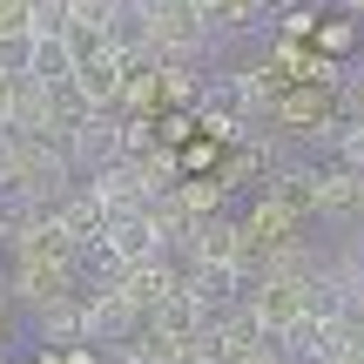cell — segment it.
<instances>
[{"instance_id":"6da1fadb","label":"cell","mask_w":364,"mask_h":364,"mask_svg":"<svg viewBox=\"0 0 364 364\" xmlns=\"http://www.w3.org/2000/svg\"><path fill=\"white\" fill-rule=\"evenodd\" d=\"M304 223H311V203H304V189H290V182H263V196L250 203L243 230H250V243H257V257H270V250L304 243Z\"/></svg>"},{"instance_id":"7a4b0ae2","label":"cell","mask_w":364,"mask_h":364,"mask_svg":"<svg viewBox=\"0 0 364 364\" xmlns=\"http://www.w3.org/2000/svg\"><path fill=\"white\" fill-rule=\"evenodd\" d=\"M182 270H236V277H250L257 270V243H250V230L236 216H209V223H196L189 230V250H182Z\"/></svg>"},{"instance_id":"3957f363","label":"cell","mask_w":364,"mask_h":364,"mask_svg":"<svg viewBox=\"0 0 364 364\" xmlns=\"http://www.w3.org/2000/svg\"><path fill=\"white\" fill-rule=\"evenodd\" d=\"M129 68H135V61L115 48V41H88V48H81V75H75L81 102H88V108H122Z\"/></svg>"},{"instance_id":"277c9868","label":"cell","mask_w":364,"mask_h":364,"mask_svg":"<svg viewBox=\"0 0 364 364\" xmlns=\"http://www.w3.org/2000/svg\"><path fill=\"white\" fill-rule=\"evenodd\" d=\"M81 311H88V344H129L135 331L149 324L115 284H88V290H81Z\"/></svg>"},{"instance_id":"5b68a950","label":"cell","mask_w":364,"mask_h":364,"mask_svg":"<svg viewBox=\"0 0 364 364\" xmlns=\"http://www.w3.org/2000/svg\"><path fill=\"white\" fill-rule=\"evenodd\" d=\"M304 203H311V216L324 223H358L364 209V176L344 169V162H331V169H311V189H304Z\"/></svg>"},{"instance_id":"8992f818","label":"cell","mask_w":364,"mask_h":364,"mask_svg":"<svg viewBox=\"0 0 364 364\" xmlns=\"http://www.w3.org/2000/svg\"><path fill=\"white\" fill-rule=\"evenodd\" d=\"M34 338L41 351H75V344H88V311H81V290L75 297H54L34 311Z\"/></svg>"},{"instance_id":"52a82bcc","label":"cell","mask_w":364,"mask_h":364,"mask_svg":"<svg viewBox=\"0 0 364 364\" xmlns=\"http://www.w3.org/2000/svg\"><path fill=\"white\" fill-rule=\"evenodd\" d=\"M108 243H115L122 263H149V257H169V236H162L156 209H135V216H115L108 223Z\"/></svg>"},{"instance_id":"ba28073f","label":"cell","mask_w":364,"mask_h":364,"mask_svg":"<svg viewBox=\"0 0 364 364\" xmlns=\"http://www.w3.org/2000/svg\"><path fill=\"white\" fill-rule=\"evenodd\" d=\"M75 75H81V41L75 34H34V68H27V81L68 88Z\"/></svg>"},{"instance_id":"9c48e42d","label":"cell","mask_w":364,"mask_h":364,"mask_svg":"<svg viewBox=\"0 0 364 364\" xmlns=\"http://www.w3.org/2000/svg\"><path fill=\"white\" fill-rule=\"evenodd\" d=\"M176 196H182V209H189L196 223H209V216H223V176H182L176 182Z\"/></svg>"},{"instance_id":"30bf717a","label":"cell","mask_w":364,"mask_h":364,"mask_svg":"<svg viewBox=\"0 0 364 364\" xmlns=\"http://www.w3.org/2000/svg\"><path fill=\"white\" fill-rule=\"evenodd\" d=\"M358 34H364V21H351V14H331V21L317 27V54H331V61H344V54L358 48Z\"/></svg>"},{"instance_id":"8fae6325","label":"cell","mask_w":364,"mask_h":364,"mask_svg":"<svg viewBox=\"0 0 364 364\" xmlns=\"http://www.w3.org/2000/svg\"><path fill=\"white\" fill-rule=\"evenodd\" d=\"M182 156V176H216V156H223V142H209V135H196L189 149H176Z\"/></svg>"},{"instance_id":"7c38bea8","label":"cell","mask_w":364,"mask_h":364,"mask_svg":"<svg viewBox=\"0 0 364 364\" xmlns=\"http://www.w3.org/2000/svg\"><path fill=\"white\" fill-rule=\"evenodd\" d=\"M317 27H324V21H317L311 7H297V0L277 14V34H284V41H317Z\"/></svg>"},{"instance_id":"4fadbf2b","label":"cell","mask_w":364,"mask_h":364,"mask_svg":"<svg viewBox=\"0 0 364 364\" xmlns=\"http://www.w3.org/2000/svg\"><path fill=\"white\" fill-rule=\"evenodd\" d=\"M331 149H338L344 169H358V176H364V122H338V142H331Z\"/></svg>"},{"instance_id":"5bb4252c","label":"cell","mask_w":364,"mask_h":364,"mask_svg":"<svg viewBox=\"0 0 364 364\" xmlns=\"http://www.w3.org/2000/svg\"><path fill=\"white\" fill-rule=\"evenodd\" d=\"M21 189V135H0V196Z\"/></svg>"},{"instance_id":"9a60e30c","label":"cell","mask_w":364,"mask_h":364,"mask_svg":"<svg viewBox=\"0 0 364 364\" xmlns=\"http://www.w3.org/2000/svg\"><path fill=\"white\" fill-rule=\"evenodd\" d=\"M7 122H14V75H0V135H7Z\"/></svg>"},{"instance_id":"2e32d148","label":"cell","mask_w":364,"mask_h":364,"mask_svg":"<svg viewBox=\"0 0 364 364\" xmlns=\"http://www.w3.org/2000/svg\"><path fill=\"white\" fill-rule=\"evenodd\" d=\"M351 108H364V61L351 68Z\"/></svg>"},{"instance_id":"e0dca14e","label":"cell","mask_w":364,"mask_h":364,"mask_svg":"<svg viewBox=\"0 0 364 364\" xmlns=\"http://www.w3.org/2000/svg\"><path fill=\"white\" fill-rule=\"evenodd\" d=\"M7 311H14V277L0 270V317H7Z\"/></svg>"},{"instance_id":"ac0fdd59","label":"cell","mask_w":364,"mask_h":364,"mask_svg":"<svg viewBox=\"0 0 364 364\" xmlns=\"http://www.w3.org/2000/svg\"><path fill=\"white\" fill-rule=\"evenodd\" d=\"M338 14H351V21H364V0H338Z\"/></svg>"},{"instance_id":"d6986e66","label":"cell","mask_w":364,"mask_h":364,"mask_svg":"<svg viewBox=\"0 0 364 364\" xmlns=\"http://www.w3.org/2000/svg\"><path fill=\"white\" fill-rule=\"evenodd\" d=\"M0 364H7V358H0Z\"/></svg>"}]
</instances>
